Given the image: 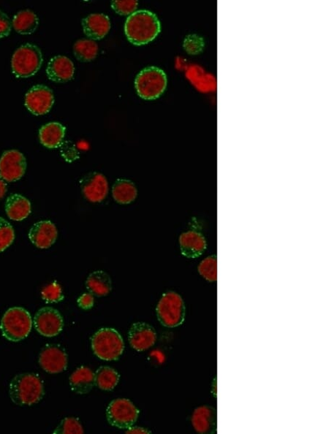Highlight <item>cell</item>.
<instances>
[{"mask_svg": "<svg viewBox=\"0 0 329 434\" xmlns=\"http://www.w3.org/2000/svg\"><path fill=\"white\" fill-rule=\"evenodd\" d=\"M161 25L153 12L138 11L126 18L124 33L126 38L136 45H146L154 40L160 34Z\"/></svg>", "mask_w": 329, "mask_h": 434, "instance_id": "6da1fadb", "label": "cell"}, {"mask_svg": "<svg viewBox=\"0 0 329 434\" xmlns=\"http://www.w3.org/2000/svg\"><path fill=\"white\" fill-rule=\"evenodd\" d=\"M9 394L12 401L18 406H31L38 403L44 396L41 378L35 374H20L11 381Z\"/></svg>", "mask_w": 329, "mask_h": 434, "instance_id": "7a4b0ae2", "label": "cell"}, {"mask_svg": "<svg viewBox=\"0 0 329 434\" xmlns=\"http://www.w3.org/2000/svg\"><path fill=\"white\" fill-rule=\"evenodd\" d=\"M91 345L98 359L107 362L118 360L124 349L122 336L117 330L112 327L98 330L91 339Z\"/></svg>", "mask_w": 329, "mask_h": 434, "instance_id": "3957f363", "label": "cell"}, {"mask_svg": "<svg viewBox=\"0 0 329 434\" xmlns=\"http://www.w3.org/2000/svg\"><path fill=\"white\" fill-rule=\"evenodd\" d=\"M33 323L28 311L22 308H13L4 315L0 330L7 340L17 342L29 336Z\"/></svg>", "mask_w": 329, "mask_h": 434, "instance_id": "277c9868", "label": "cell"}, {"mask_svg": "<svg viewBox=\"0 0 329 434\" xmlns=\"http://www.w3.org/2000/svg\"><path fill=\"white\" fill-rule=\"evenodd\" d=\"M43 62L41 49L27 43L20 46L11 60L12 72L16 78H30L41 69Z\"/></svg>", "mask_w": 329, "mask_h": 434, "instance_id": "5b68a950", "label": "cell"}, {"mask_svg": "<svg viewBox=\"0 0 329 434\" xmlns=\"http://www.w3.org/2000/svg\"><path fill=\"white\" fill-rule=\"evenodd\" d=\"M167 76L161 68L149 66L136 76L135 87L139 97L146 100L160 97L167 87Z\"/></svg>", "mask_w": 329, "mask_h": 434, "instance_id": "8992f818", "label": "cell"}, {"mask_svg": "<svg viewBox=\"0 0 329 434\" xmlns=\"http://www.w3.org/2000/svg\"><path fill=\"white\" fill-rule=\"evenodd\" d=\"M156 313L159 322L163 326L174 328L181 325L185 320V304L181 295L170 291L161 298Z\"/></svg>", "mask_w": 329, "mask_h": 434, "instance_id": "52a82bcc", "label": "cell"}, {"mask_svg": "<svg viewBox=\"0 0 329 434\" xmlns=\"http://www.w3.org/2000/svg\"><path fill=\"white\" fill-rule=\"evenodd\" d=\"M139 413L138 408L130 400L117 398L108 406L107 418L112 426L126 430L134 426Z\"/></svg>", "mask_w": 329, "mask_h": 434, "instance_id": "ba28073f", "label": "cell"}, {"mask_svg": "<svg viewBox=\"0 0 329 434\" xmlns=\"http://www.w3.org/2000/svg\"><path fill=\"white\" fill-rule=\"evenodd\" d=\"M27 170V161L18 150H9L0 158V177L6 183L21 180Z\"/></svg>", "mask_w": 329, "mask_h": 434, "instance_id": "9c48e42d", "label": "cell"}, {"mask_svg": "<svg viewBox=\"0 0 329 434\" xmlns=\"http://www.w3.org/2000/svg\"><path fill=\"white\" fill-rule=\"evenodd\" d=\"M25 107L36 116L48 114L55 104V96L52 89L45 85L33 87L25 95Z\"/></svg>", "mask_w": 329, "mask_h": 434, "instance_id": "30bf717a", "label": "cell"}, {"mask_svg": "<svg viewBox=\"0 0 329 434\" xmlns=\"http://www.w3.org/2000/svg\"><path fill=\"white\" fill-rule=\"evenodd\" d=\"M33 323L38 333L45 337L59 335L64 326L63 318L60 312L49 306L37 312Z\"/></svg>", "mask_w": 329, "mask_h": 434, "instance_id": "8fae6325", "label": "cell"}, {"mask_svg": "<svg viewBox=\"0 0 329 434\" xmlns=\"http://www.w3.org/2000/svg\"><path fill=\"white\" fill-rule=\"evenodd\" d=\"M82 191L87 200L92 202L104 201L109 193V183L102 173L91 172L80 180Z\"/></svg>", "mask_w": 329, "mask_h": 434, "instance_id": "7c38bea8", "label": "cell"}, {"mask_svg": "<svg viewBox=\"0 0 329 434\" xmlns=\"http://www.w3.org/2000/svg\"><path fill=\"white\" fill-rule=\"evenodd\" d=\"M39 364L45 371L59 374L68 367V355L60 345H47L40 353Z\"/></svg>", "mask_w": 329, "mask_h": 434, "instance_id": "4fadbf2b", "label": "cell"}, {"mask_svg": "<svg viewBox=\"0 0 329 434\" xmlns=\"http://www.w3.org/2000/svg\"><path fill=\"white\" fill-rule=\"evenodd\" d=\"M129 340L135 350L143 352L155 345L157 340L156 331L146 322H135L129 332Z\"/></svg>", "mask_w": 329, "mask_h": 434, "instance_id": "5bb4252c", "label": "cell"}, {"mask_svg": "<svg viewBox=\"0 0 329 434\" xmlns=\"http://www.w3.org/2000/svg\"><path fill=\"white\" fill-rule=\"evenodd\" d=\"M31 242L39 249H48L57 241L58 232L55 224L50 221L36 223L29 232Z\"/></svg>", "mask_w": 329, "mask_h": 434, "instance_id": "9a60e30c", "label": "cell"}, {"mask_svg": "<svg viewBox=\"0 0 329 434\" xmlns=\"http://www.w3.org/2000/svg\"><path fill=\"white\" fill-rule=\"evenodd\" d=\"M75 66L67 57L57 56L49 61L46 74L49 80L56 83H65L73 78Z\"/></svg>", "mask_w": 329, "mask_h": 434, "instance_id": "2e32d148", "label": "cell"}, {"mask_svg": "<svg viewBox=\"0 0 329 434\" xmlns=\"http://www.w3.org/2000/svg\"><path fill=\"white\" fill-rule=\"evenodd\" d=\"M85 34L92 40L105 38L111 30V21L104 13H93L82 20Z\"/></svg>", "mask_w": 329, "mask_h": 434, "instance_id": "e0dca14e", "label": "cell"}, {"mask_svg": "<svg viewBox=\"0 0 329 434\" xmlns=\"http://www.w3.org/2000/svg\"><path fill=\"white\" fill-rule=\"evenodd\" d=\"M182 254L188 259H197L207 249V241L203 234L196 231H188L180 237Z\"/></svg>", "mask_w": 329, "mask_h": 434, "instance_id": "ac0fdd59", "label": "cell"}, {"mask_svg": "<svg viewBox=\"0 0 329 434\" xmlns=\"http://www.w3.org/2000/svg\"><path fill=\"white\" fill-rule=\"evenodd\" d=\"M216 412L212 407L202 406L195 408L191 418L193 428L198 433H210L216 428Z\"/></svg>", "mask_w": 329, "mask_h": 434, "instance_id": "d6986e66", "label": "cell"}, {"mask_svg": "<svg viewBox=\"0 0 329 434\" xmlns=\"http://www.w3.org/2000/svg\"><path fill=\"white\" fill-rule=\"evenodd\" d=\"M5 210L11 219L20 222L28 218L31 215V202L23 195L13 194L7 198Z\"/></svg>", "mask_w": 329, "mask_h": 434, "instance_id": "ffe728a7", "label": "cell"}, {"mask_svg": "<svg viewBox=\"0 0 329 434\" xmlns=\"http://www.w3.org/2000/svg\"><path fill=\"white\" fill-rule=\"evenodd\" d=\"M69 384L74 393L87 394L95 386V374L90 368L82 367L71 374Z\"/></svg>", "mask_w": 329, "mask_h": 434, "instance_id": "44dd1931", "label": "cell"}, {"mask_svg": "<svg viewBox=\"0 0 329 434\" xmlns=\"http://www.w3.org/2000/svg\"><path fill=\"white\" fill-rule=\"evenodd\" d=\"M65 130V127L59 122L48 123L40 129V142L48 148H58L63 142Z\"/></svg>", "mask_w": 329, "mask_h": 434, "instance_id": "7402d4cb", "label": "cell"}, {"mask_svg": "<svg viewBox=\"0 0 329 434\" xmlns=\"http://www.w3.org/2000/svg\"><path fill=\"white\" fill-rule=\"evenodd\" d=\"M88 291L97 297H104L112 290V280L104 271H95L90 274L86 281Z\"/></svg>", "mask_w": 329, "mask_h": 434, "instance_id": "603a6c76", "label": "cell"}, {"mask_svg": "<svg viewBox=\"0 0 329 434\" xmlns=\"http://www.w3.org/2000/svg\"><path fill=\"white\" fill-rule=\"evenodd\" d=\"M39 18L37 15L31 10H24L18 12L12 21V26L14 30L23 36H28L34 33L38 28Z\"/></svg>", "mask_w": 329, "mask_h": 434, "instance_id": "cb8c5ba5", "label": "cell"}, {"mask_svg": "<svg viewBox=\"0 0 329 434\" xmlns=\"http://www.w3.org/2000/svg\"><path fill=\"white\" fill-rule=\"evenodd\" d=\"M112 195L117 202L128 205L136 199L138 190L131 181L119 178L113 185Z\"/></svg>", "mask_w": 329, "mask_h": 434, "instance_id": "d4e9b609", "label": "cell"}, {"mask_svg": "<svg viewBox=\"0 0 329 434\" xmlns=\"http://www.w3.org/2000/svg\"><path fill=\"white\" fill-rule=\"evenodd\" d=\"M119 378L115 369L109 367H101L95 373V386L105 391H111L118 385Z\"/></svg>", "mask_w": 329, "mask_h": 434, "instance_id": "484cf974", "label": "cell"}, {"mask_svg": "<svg viewBox=\"0 0 329 434\" xmlns=\"http://www.w3.org/2000/svg\"><path fill=\"white\" fill-rule=\"evenodd\" d=\"M99 47L96 42L90 39H82L73 45V53L78 60L92 62L98 55Z\"/></svg>", "mask_w": 329, "mask_h": 434, "instance_id": "4316f807", "label": "cell"}, {"mask_svg": "<svg viewBox=\"0 0 329 434\" xmlns=\"http://www.w3.org/2000/svg\"><path fill=\"white\" fill-rule=\"evenodd\" d=\"M15 239L13 226L3 217H0V252L5 251Z\"/></svg>", "mask_w": 329, "mask_h": 434, "instance_id": "83f0119b", "label": "cell"}, {"mask_svg": "<svg viewBox=\"0 0 329 434\" xmlns=\"http://www.w3.org/2000/svg\"><path fill=\"white\" fill-rule=\"evenodd\" d=\"M85 430L82 425L77 418H66L61 421L54 434H82Z\"/></svg>", "mask_w": 329, "mask_h": 434, "instance_id": "f1b7e54d", "label": "cell"}, {"mask_svg": "<svg viewBox=\"0 0 329 434\" xmlns=\"http://www.w3.org/2000/svg\"><path fill=\"white\" fill-rule=\"evenodd\" d=\"M198 272L208 282H216L217 278L216 257L210 256L202 261L198 266Z\"/></svg>", "mask_w": 329, "mask_h": 434, "instance_id": "f546056e", "label": "cell"}, {"mask_svg": "<svg viewBox=\"0 0 329 434\" xmlns=\"http://www.w3.org/2000/svg\"><path fill=\"white\" fill-rule=\"evenodd\" d=\"M41 297L47 303H59L64 299L62 288L57 282L45 287L41 291Z\"/></svg>", "mask_w": 329, "mask_h": 434, "instance_id": "4dcf8cb0", "label": "cell"}, {"mask_svg": "<svg viewBox=\"0 0 329 434\" xmlns=\"http://www.w3.org/2000/svg\"><path fill=\"white\" fill-rule=\"evenodd\" d=\"M205 45L204 39L195 34L188 36L183 43L185 52L190 55H197L203 52Z\"/></svg>", "mask_w": 329, "mask_h": 434, "instance_id": "1f68e13d", "label": "cell"}, {"mask_svg": "<svg viewBox=\"0 0 329 434\" xmlns=\"http://www.w3.org/2000/svg\"><path fill=\"white\" fill-rule=\"evenodd\" d=\"M137 1H112V8L118 14L122 16H131L138 9Z\"/></svg>", "mask_w": 329, "mask_h": 434, "instance_id": "d6a6232c", "label": "cell"}, {"mask_svg": "<svg viewBox=\"0 0 329 434\" xmlns=\"http://www.w3.org/2000/svg\"><path fill=\"white\" fill-rule=\"evenodd\" d=\"M61 154L68 162H72L79 158V151L71 142L62 143Z\"/></svg>", "mask_w": 329, "mask_h": 434, "instance_id": "836d02e7", "label": "cell"}, {"mask_svg": "<svg viewBox=\"0 0 329 434\" xmlns=\"http://www.w3.org/2000/svg\"><path fill=\"white\" fill-rule=\"evenodd\" d=\"M12 28L10 18L2 11H0V39L8 37Z\"/></svg>", "mask_w": 329, "mask_h": 434, "instance_id": "e575fe53", "label": "cell"}, {"mask_svg": "<svg viewBox=\"0 0 329 434\" xmlns=\"http://www.w3.org/2000/svg\"><path fill=\"white\" fill-rule=\"evenodd\" d=\"M80 308L84 310H91L95 303V298L92 294L85 293L82 295L77 300Z\"/></svg>", "mask_w": 329, "mask_h": 434, "instance_id": "d590c367", "label": "cell"}, {"mask_svg": "<svg viewBox=\"0 0 329 434\" xmlns=\"http://www.w3.org/2000/svg\"><path fill=\"white\" fill-rule=\"evenodd\" d=\"M126 434H149L151 433L150 430L141 427H131L125 431Z\"/></svg>", "mask_w": 329, "mask_h": 434, "instance_id": "8d00e7d4", "label": "cell"}, {"mask_svg": "<svg viewBox=\"0 0 329 434\" xmlns=\"http://www.w3.org/2000/svg\"><path fill=\"white\" fill-rule=\"evenodd\" d=\"M8 191V185L5 180L0 177V200H2Z\"/></svg>", "mask_w": 329, "mask_h": 434, "instance_id": "74e56055", "label": "cell"}]
</instances>
